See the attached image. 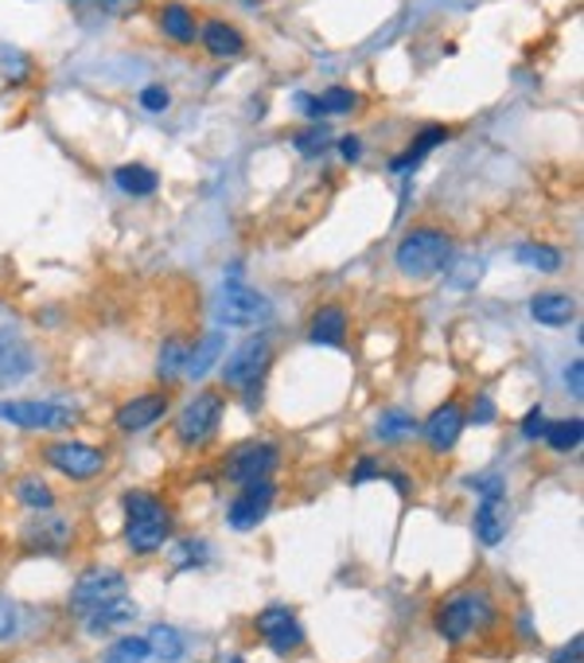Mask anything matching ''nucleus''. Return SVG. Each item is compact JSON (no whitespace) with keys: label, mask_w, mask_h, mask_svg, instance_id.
<instances>
[{"label":"nucleus","mask_w":584,"mask_h":663,"mask_svg":"<svg viewBox=\"0 0 584 663\" xmlns=\"http://www.w3.org/2000/svg\"><path fill=\"white\" fill-rule=\"evenodd\" d=\"M452 234L441 227H413L394 250V265L405 278H433L452 262Z\"/></svg>","instance_id":"2"},{"label":"nucleus","mask_w":584,"mask_h":663,"mask_svg":"<svg viewBox=\"0 0 584 663\" xmlns=\"http://www.w3.org/2000/svg\"><path fill=\"white\" fill-rule=\"evenodd\" d=\"M188 352H191V348L183 344V340H168L164 352H160L157 375L164 379V383H172V379H180L183 371H188Z\"/></svg>","instance_id":"34"},{"label":"nucleus","mask_w":584,"mask_h":663,"mask_svg":"<svg viewBox=\"0 0 584 663\" xmlns=\"http://www.w3.org/2000/svg\"><path fill=\"white\" fill-rule=\"evenodd\" d=\"M340 152H343V160H359L363 157V141H359V137H343Z\"/></svg>","instance_id":"43"},{"label":"nucleus","mask_w":584,"mask_h":663,"mask_svg":"<svg viewBox=\"0 0 584 663\" xmlns=\"http://www.w3.org/2000/svg\"><path fill=\"white\" fill-rule=\"evenodd\" d=\"M125 597V574L113 566H90L79 574V582H74L71 590V609L74 616H87L90 609L98 605H110V601Z\"/></svg>","instance_id":"6"},{"label":"nucleus","mask_w":584,"mask_h":663,"mask_svg":"<svg viewBox=\"0 0 584 663\" xmlns=\"http://www.w3.org/2000/svg\"><path fill=\"white\" fill-rule=\"evenodd\" d=\"M222 344H226V336H222V332H207L203 344H195L188 352V371H183V375L203 379L207 371H214V363L222 360Z\"/></svg>","instance_id":"25"},{"label":"nucleus","mask_w":584,"mask_h":663,"mask_svg":"<svg viewBox=\"0 0 584 663\" xmlns=\"http://www.w3.org/2000/svg\"><path fill=\"white\" fill-rule=\"evenodd\" d=\"M472 418H475V425H483V422H491V418H495V406H491L487 394H480V402H475Z\"/></svg>","instance_id":"42"},{"label":"nucleus","mask_w":584,"mask_h":663,"mask_svg":"<svg viewBox=\"0 0 584 663\" xmlns=\"http://www.w3.org/2000/svg\"><path fill=\"white\" fill-rule=\"evenodd\" d=\"M542 438L550 441V449H553V453H573V449L584 441V425H581V418H565V422H553V425H545V433H542Z\"/></svg>","instance_id":"29"},{"label":"nucleus","mask_w":584,"mask_h":663,"mask_svg":"<svg viewBox=\"0 0 584 663\" xmlns=\"http://www.w3.org/2000/svg\"><path fill=\"white\" fill-rule=\"evenodd\" d=\"M273 500H276V484H273V480H250V484H242V492L230 500L226 523L234 531H253L269 515Z\"/></svg>","instance_id":"11"},{"label":"nucleus","mask_w":584,"mask_h":663,"mask_svg":"<svg viewBox=\"0 0 584 663\" xmlns=\"http://www.w3.org/2000/svg\"><path fill=\"white\" fill-rule=\"evenodd\" d=\"M214 317L226 328H261L273 317V304L245 285H226L219 301H214Z\"/></svg>","instance_id":"7"},{"label":"nucleus","mask_w":584,"mask_h":663,"mask_svg":"<svg viewBox=\"0 0 584 663\" xmlns=\"http://www.w3.org/2000/svg\"><path fill=\"white\" fill-rule=\"evenodd\" d=\"M164 414H168V394H157V391L137 394V399H129L125 406L113 414V425H118L121 433H144V430H152Z\"/></svg>","instance_id":"14"},{"label":"nucleus","mask_w":584,"mask_h":663,"mask_svg":"<svg viewBox=\"0 0 584 663\" xmlns=\"http://www.w3.org/2000/svg\"><path fill=\"white\" fill-rule=\"evenodd\" d=\"M141 4L144 0H74V9L94 20H125L133 12H141Z\"/></svg>","instance_id":"28"},{"label":"nucleus","mask_w":584,"mask_h":663,"mask_svg":"<svg viewBox=\"0 0 584 663\" xmlns=\"http://www.w3.org/2000/svg\"><path fill=\"white\" fill-rule=\"evenodd\" d=\"M17 624H20L17 605H12L9 597H0V644H4V640L17 636Z\"/></svg>","instance_id":"36"},{"label":"nucleus","mask_w":584,"mask_h":663,"mask_svg":"<svg viewBox=\"0 0 584 663\" xmlns=\"http://www.w3.org/2000/svg\"><path fill=\"white\" fill-rule=\"evenodd\" d=\"M565 383L573 386V394H576V399H581V394H584V368H581V360H576L573 368L565 371Z\"/></svg>","instance_id":"41"},{"label":"nucleus","mask_w":584,"mask_h":663,"mask_svg":"<svg viewBox=\"0 0 584 663\" xmlns=\"http://www.w3.org/2000/svg\"><path fill=\"white\" fill-rule=\"evenodd\" d=\"M43 461L63 472L67 480H94L105 469V449L87 445V441H56L43 449Z\"/></svg>","instance_id":"9"},{"label":"nucleus","mask_w":584,"mask_h":663,"mask_svg":"<svg viewBox=\"0 0 584 663\" xmlns=\"http://www.w3.org/2000/svg\"><path fill=\"white\" fill-rule=\"evenodd\" d=\"M269 360H273V348L265 336H250L226 363H222V379L234 391H258V383L265 379Z\"/></svg>","instance_id":"8"},{"label":"nucleus","mask_w":584,"mask_h":663,"mask_svg":"<svg viewBox=\"0 0 584 663\" xmlns=\"http://www.w3.org/2000/svg\"><path fill=\"white\" fill-rule=\"evenodd\" d=\"M542 433H545V414H542V406H534L526 414V422H522V438L534 441V438H542Z\"/></svg>","instance_id":"39"},{"label":"nucleus","mask_w":584,"mask_h":663,"mask_svg":"<svg viewBox=\"0 0 584 663\" xmlns=\"http://www.w3.org/2000/svg\"><path fill=\"white\" fill-rule=\"evenodd\" d=\"M444 141H449V129H444V125H429L425 133L413 137L410 152L394 160V172H405V169H413V164H421V160H425L429 152H433L436 144H444Z\"/></svg>","instance_id":"27"},{"label":"nucleus","mask_w":584,"mask_h":663,"mask_svg":"<svg viewBox=\"0 0 584 663\" xmlns=\"http://www.w3.org/2000/svg\"><path fill=\"white\" fill-rule=\"evenodd\" d=\"M413 430H417V422H413V414H405V410H382V418H379V438L382 441H405V438H413Z\"/></svg>","instance_id":"33"},{"label":"nucleus","mask_w":584,"mask_h":663,"mask_svg":"<svg viewBox=\"0 0 584 663\" xmlns=\"http://www.w3.org/2000/svg\"><path fill=\"white\" fill-rule=\"evenodd\" d=\"M584 660V640L573 636L568 640V647H561L557 655H553V663H581Z\"/></svg>","instance_id":"40"},{"label":"nucleus","mask_w":584,"mask_h":663,"mask_svg":"<svg viewBox=\"0 0 584 663\" xmlns=\"http://www.w3.org/2000/svg\"><path fill=\"white\" fill-rule=\"evenodd\" d=\"M309 340L324 348H340L343 340H348V312H343L340 304H324V309L312 317Z\"/></svg>","instance_id":"21"},{"label":"nucleus","mask_w":584,"mask_h":663,"mask_svg":"<svg viewBox=\"0 0 584 663\" xmlns=\"http://www.w3.org/2000/svg\"><path fill=\"white\" fill-rule=\"evenodd\" d=\"M113 184L125 195H133V200H144V195H152L160 188V177L149 164H121V169L113 172Z\"/></svg>","instance_id":"24"},{"label":"nucleus","mask_w":584,"mask_h":663,"mask_svg":"<svg viewBox=\"0 0 584 663\" xmlns=\"http://www.w3.org/2000/svg\"><path fill=\"white\" fill-rule=\"evenodd\" d=\"M125 543L133 554H157L172 539V512L149 492H125Z\"/></svg>","instance_id":"1"},{"label":"nucleus","mask_w":584,"mask_h":663,"mask_svg":"<svg viewBox=\"0 0 584 663\" xmlns=\"http://www.w3.org/2000/svg\"><path fill=\"white\" fill-rule=\"evenodd\" d=\"M464 425H467L464 410H460L456 402H444V406H436L433 414H429V422L421 425V433H425V441L436 449V453H449V449L460 441V433H464Z\"/></svg>","instance_id":"16"},{"label":"nucleus","mask_w":584,"mask_h":663,"mask_svg":"<svg viewBox=\"0 0 584 663\" xmlns=\"http://www.w3.org/2000/svg\"><path fill=\"white\" fill-rule=\"evenodd\" d=\"M137 616V605L129 597H118V601H110V605H98V609H90L87 616H79L82 621V629L90 632V636H105V632H113V629H121V624H129Z\"/></svg>","instance_id":"19"},{"label":"nucleus","mask_w":584,"mask_h":663,"mask_svg":"<svg viewBox=\"0 0 584 663\" xmlns=\"http://www.w3.org/2000/svg\"><path fill=\"white\" fill-rule=\"evenodd\" d=\"M17 500L24 508H32V512H51V508H56V495H51V488L43 484L40 476L17 480Z\"/></svg>","instance_id":"32"},{"label":"nucleus","mask_w":584,"mask_h":663,"mask_svg":"<svg viewBox=\"0 0 584 663\" xmlns=\"http://www.w3.org/2000/svg\"><path fill=\"white\" fill-rule=\"evenodd\" d=\"M328 141H332V133H328L324 125H312V129H301V133L292 137V144L304 152V157H320V152L328 149Z\"/></svg>","instance_id":"35"},{"label":"nucleus","mask_w":584,"mask_h":663,"mask_svg":"<svg viewBox=\"0 0 584 663\" xmlns=\"http://www.w3.org/2000/svg\"><path fill=\"white\" fill-rule=\"evenodd\" d=\"M222 414H226V394L199 391L195 399H191L188 406L180 410V418H175V438H180V445L203 449L207 441L219 433Z\"/></svg>","instance_id":"4"},{"label":"nucleus","mask_w":584,"mask_h":663,"mask_svg":"<svg viewBox=\"0 0 584 663\" xmlns=\"http://www.w3.org/2000/svg\"><path fill=\"white\" fill-rule=\"evenodd\" d=\"M149 660V640L144 636H121L102 652V663H144Z\"/></svg>","instance_id":"31"},{"label":"nucleus","mask_w":584,"mask_h":663,"mask_svg":"<svg viewBox=\"0 0 584 663\" xmlns=\"http://www.w3.org/2000/svg\"><path fill=\"white\" fill-rule=\"evenodd\" d=\"M530 317L537 324H550V328H565L576 320V301L568 293H537L530 301Z\"/></svg>","instance_id":"22"},{"label":"nucleus","mask_w":584,"mask_h":663,"mask_svg":"<svg viewBox=\"0 0 584 663\" xmlns=\"http://www.w3.org/2000/svg\"><path fill=\"white\" fill-rule=\"evenodd\" d=\"M168 102H172V94H168L164 87H144V90H141V106H144V110L164 113V110H168Z\"/></svg>","instance_id":"37"},{"label":"nucleus","mask_w":584,"mask_h":663,"mask_svg":"<svg viewBox=\"0 0 584 663\" xmlns=\"http://www.w3.org/2000/svg\"><path fill=\"white\" fill-rule=\"evenodd\" d=\"M276 456H281V449H276L273 441H250V445H238L226 461V480H234V484L269 480V472L276 469Z\"/></svg>","instance_id":"13"},{"label":"nucleus","mask_w":584,"mask_h":663,"mask_svg":"<svg viewBox=\"0 0 584 663\" xmlns=\"http://www.w3.org/2000/svg\"><path fill=\"white\" fill-rule=\"evenodd\" d=\"M160 32L175 43H195L199 36L195 12H191L188 4H164V9H160Z\"/></svg>","instance_id":"23"},{"label":"nucleus","mask_w":584,"mask_h":663,"mask_svg":"<svg viewBox=\"0 0 584 663\" xmlns=\"http://www.w3.org/2000/svg\"><path fill=\"white\" fill-rule=\"evenodd\" d=\"M144 640H149V655H157L160 663H180L183 652H188V644L172 624H157Z\"/></svg>","instance_id":"26"},{"label":"nucleus","mask_w":584,"mask_h":663,"mask_svg":"<svg viewBox=\"0 0 584 663\" xmlns=\"http://www.w3.org/2000/svg\"><path fill=\"white\" fill-rule=\"evenodd\" d=\"M79 406L71 402H0V422H12L20 430H71L79 422Z\"/></svg>","instance_id":"5"},{"label":"nucleus","mask_w":584,"mask_h":663,"mask_svg":"<svg viewBox=\"0 0 584 663\" xmlns=\"http://www.w3.org/2000/svg\"><path fill=\"white\" fill-rule=\"evenodd\" d=\"M301 102V110L309 113V118H340V113H351L359 106V94L355 90H348V87H328L320 98H312V94H301L296 98Z\"/></svg>","instance_id":"18"},{"label":"nucleus","mask_w":584,"mask_h":663,"mask_svg":"<svg viewBox=\"0 0 584 663\" xmlns=\"http://www.w3.org/2000/svg\"><path fill=\"white\" fill-rule=\"evenodd\" d=\"M374 476H382V469H379V461L374 456H359V464H355V472H351V484H366V480H374Z\"/></svg>","instance_id":"38"},{"label":"nucleus","mask_w":584,"mask_h":663,"mask_svg":"<svg viewBox=\"0 0 584 663\" xmlns=\"http://www.w3.org/2000/svg\"><path fill=\"white\" fill-rule=\"evenodd\" d=\"M74 543V528L71 520H63V515H48V512H36V520L24 523V531H20V546H24L28 554H67Z\"/></svg>","instance_id":"10"},{"label":"nucleus","mask_w":584,"mask_h":663,"mask_svg":"<svg viewBox=\"0 0 584 663\" xmlns=\"http://www.w3.org/2000/svg\"><path fill=\"white\" fill-rule=\"evenodd\" d=\"M491 621H495V605L487 601V593H456L436 605V632L449 644H464L472 632H480Z\"/></svg>","instance_id":"3"},{"label":"nucleus","mask_w":584,"mask_h":663,"mask_svg":"<svg viewBox=\"0 0 584 663\" xmlns=\"http://www.w3.org/2000/svg\"><path fill=\"white\" fill-rule=\"evenodd\" d=\"M36 371V355L17 332H0V391L24 383Z\"/></svg>","instance_id":"15"},{"label":"nucleus","mask_w":584,"mask_h":663,"mask_svg":"<svg viewBox=\"0 0 584 663\" xmlns=\"http://www.w3.org/2000/svg\"><path fill=\"white\" fill-rule=\"evenodd\" d=\"M506 495H483L480 512H475V539L483 546H499L506 539Z\"/></svg>","instance_id":"17"},{"label":"nucleus","mask_w":584,"mask_h":663,"mask_svg":"<svg viewBox=\"0 0 584 663\" xmlns=\"http://www.w3.org/2000/svg\"><path fill=\"white\" fill-rule=\"evenodd\" d=\"M253 629H258V636L265 640L276 655L301 652V644H304V629H301V621H296V613H292L289 605H269L265 613H258Z\"/></svg>","instance_id":"12"},{"label":"nucleus","mask_w":584,"mask_h":663,"mask_svg":"<svg viewBox=\"0 0 584 663\" xmlns=\"http://www.w3.org/2000/svg\"><path fill=\"white\" fill-rule=\"evenodd\" d=\"M199 40H203V48L211 51L214 59H238L245 51V36L238 32L234 24H226V20H207Z\"/></svg>","instance_id":"20"},{"label":"nucleus","mask_w":584,"mask_h":663,"mask_svg":"<svg viewBox=\"0 0 584 663\" xmlns=\"http://www.w3.org/2000/svg\"><path fill=\"white\" fill-rule=\"evenodd\" d=\"M514 258H518L522 265H530V270H537V273L561 270V250L542 247V242H522V247L514 250Z\"/></svg>","instance_id":"30"}]
</instances>
